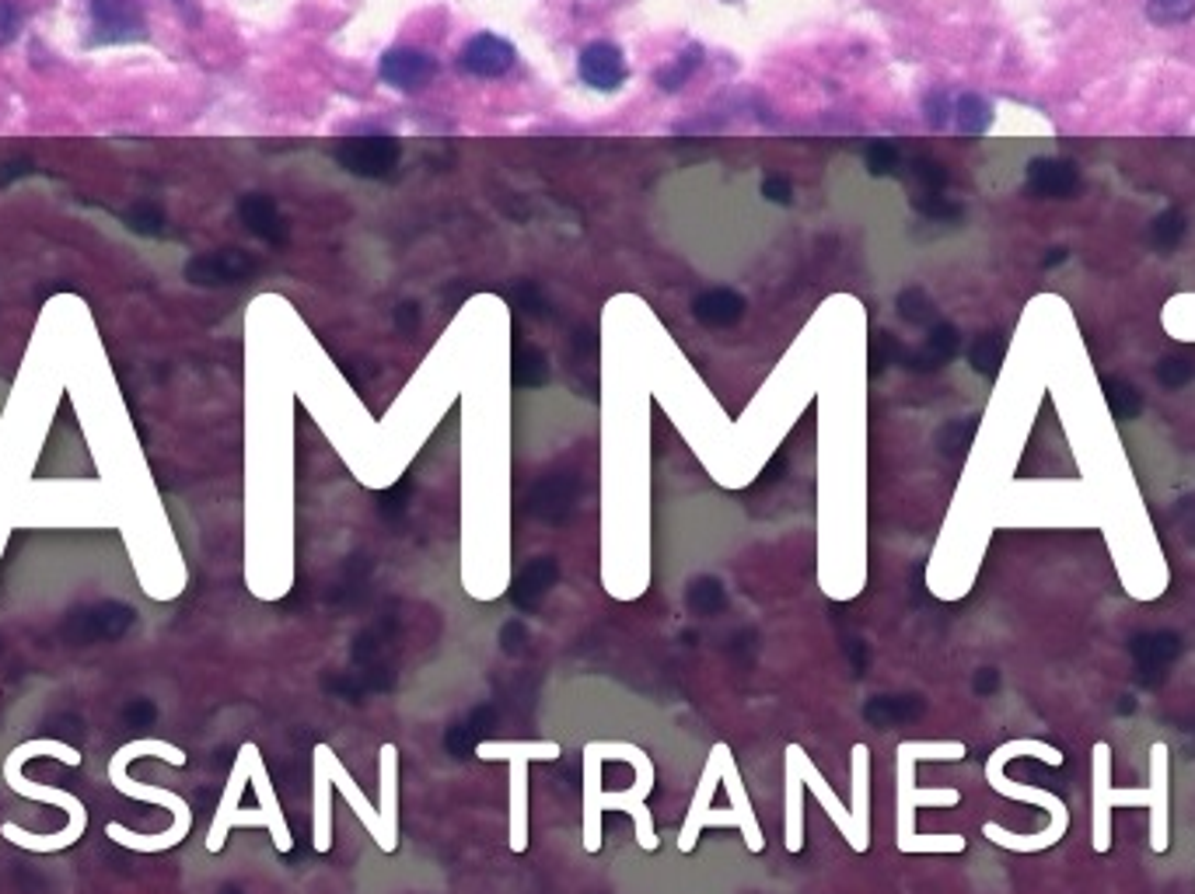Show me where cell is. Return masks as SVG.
I'll use <instances>...</instances> for the list:
<instances>
[{
	"label": "cell",
	"mask_w": 1195,
	"mask_h": 894,
	"mask_svg": "<svg viewBox=\"0 0 1195 894\" xmlns=\"http://www.w3.org/2000/svg\"><path fill=\"white\" fill-rule=\"evenodd\" d=\"M144 755L168 758V762H172V766H182V762H185V755H182L176 745H165V740H155V737L129 740V745H126V748H120V755L109 762V779H112V787H116L120 793H126V796H133V801H147V804H161V807H168V811H172V817H176V825H172V831H161V835H133V831H126L123 825H109V828H105V839L120 842V846H126V849H137V852H158V849H172V846H179V842L185 839V835L193 831V811H189V804L182 801V796L168 793V790L144 787V783H137V779H129L126 766L133 762V758H144Z\"/></svg>",
	"instance_id": "obj_1"
},
{
	"label": "cell",
	"mask_w": 1195,
	"mask_h": 894,
	"mask_svg": "<svg viewBox=\"0 0 1195 894\" xmlns=\"http://www.w3.org/2000/svg\"><path fill=\"white\" fill-rule=\"evenodd\" d=\"M40 755H53V758H60L64 766H81V755L74 751L70 745H64V740H29V745L14 748V751L8 755L4 779L11 783V790H14V793L32 796V801H49V804H56V807H64V811L70 814V825H67L64 831H56V835H25L22 828L4 825V835H8V839H11L14 846H22V849H32V852H53V849H67V846H74V842L81 839L84 828H88V811H84V804H81L74 793H67V790H49V787H35L32 779H25V776H22V766L29 762V758H40Z\"/></svg>",
	"instance_id": "obj_2"
},
{
	"label": "cell",
	"mask_w": 1195,
	"mask_h": 894,
	"mask_svg": "<svg viewBox=\"0 0 1195 894\" xmlns=\"http://www.w3.org/2000/svg\"><path fill=\"white\" fill-rule=\"evenodd\" d=\"M332 158L339 161V168H347L350 176L385 179V176H392L398 158H403V147H398V140H392V137H350L332 150Z\"/></svg>",
	"instance_id": "obj_3"
},
{
	"label": "cell",
	"mask_w": 1195,
	"mask_h": 894,
	"mask_svg": "<svg viewBox=\"0 0 1195 894\" xmlns=\"http://www.w3.org/2000/svg\"><path fill=\"white\" fill-rule=\"evenodd\" d=\"M377 78L395 91L416 94L438 78V56H430L427 49H416V46H392L382 53V60H377Z\"/></svg>",
	"instance_id": "obj_4"
},
{
	"label": "cell",
	"mask_w": 1195,
	"mask_h": 894,
	"mask_svg": "<svg viewBox=\"0 0 1195 894\" xmlns=\"http://www.w3.org/2000/svg\"><path fill=\"white\" fill-rule=\"evenodd\" d=\"M94 43L123 46L147 39V18L137 0H91Z\"/></svg>",
	"instance_id": "obj_5"
},
{
	"label": "cell",
	"mask_w": 1195,
	"mask_h": 894,
	"mask_svg": "<svg viewBox=\"0 0 1195 894\" xmlns=\"http://www.w3.org/2000/svg\"><path fill=\"white\" fill-rule=\"evenodd\" d=\"M256 273V259L241 249H217L203 252L185 262V280L196 287H232V283H245Z\"/></svg>",
	"instance_id": "obj_6"
},
{
	"label": "cell",
	"mask_w": 1195,
	"mask_h": 894,
	"mask_svg": "<svg viewBox=\"0 0 1195 894\" xmlns=\"http://www.w3.org/2000/svg\"><path fill=\"white\" fill-rule=\"evenodd\" d=\"M459 64L465 73H472V78H483V81H493V78H504V73L515 70L518 64V49L510 46L504 35H493V32H476L472 39L462 46L459 53Z\"/></svg>",
	"instance_id": "obj_7"
},
{
	"label": "cell",
	"mask_w": 1195,
	"mask_h": 894,
	"mask_svg": "<svg viewBox=\"0 0 1195 894\" xmlns=\"http://www.w3.org/2000/svg\"><path fill=\"white\" fill-rule=\"evenodd\" d=\"M577 78L591 88V91H605L612 94L625 84L630 78V67H625V53L616 43H587L577 56Z\"/></svg>",
	"instance_id": "obj_8"
},
{
	"label": "cell",
	"mask_w": 1195,
	"mask_h": 894,
	"mask_svg": "<svg viewBox=\"0 0 1195 894\" xmlns=\"http://www.w3.org/2000/svg\"><path fill=\"white\" fill-rule=\"evenodd\" d=\"M1129 650H1132V660H1136V678H1140V684H1147V689H1153V684H1161V678H1164V671L1171 668V664L1179 660L1182 636L1171 633V630L1140 633V636H1132Z\"/></svg>",
	"instance_id": "obj_9"
},
{
	"label": "cell",
	"mask_w": 1195,
	"mask_h": 894,
	"mask_svg": "<svg viewBox=\"0 0 1195 894\" xmlns=\"http://www.w3.org/2000/svg\"><path fill=\"white\" fill-rule=\"evenodd\" d=\"M1024 185L1038 200H1073L1080 189V168L1070 158H1031L1024 168Z\"/></svg>",
	"instance_id": "obj_10"
},
{
	"label": "cell",
	"mask_w": 1195,
	"mask_h": 894,
	"mask_svg": "<svg viewBox=\"0 0 1195 894\" xmlns=\"http://www.w3.org/2000/svg\"><path fill=\"white\" fill-rule=\"evenodd\" d=\"M577 497H580L577 475L560 472V475H549V479H542L536 489H531L528 510L542 521H566L577 507Z\"/></svg>",
	"instance_id": "obj_11"
},
{
	"label": "cell",
	"mask_w": 1195,
	"mask_h": 894,
	"mask_svg": "<svg viewBox=\"0 0 1195 894\" xmlns=\"http://www.w3.org/2000/svg\"><path fill=\"white\" fill-rule=\"evenodd\" d=\"M556 577H560V566H556L553 556L528 559L518 569L515 584H510V604L521 608V612H531V608H539L545 601V595L556 587Z\"/></svg>",
	"instance_id": "obj_12"
},
{
	"label": "cell",
	"mask_w": 1195,
	"mask_h": 894,
	"mask_svg": "<svg viewBox=\"0 0 1195 894\" xmlns=\"http://www.w3.org/2000/svg\"><path fill=\"white\" fill-rule=\"evenodd\" d=\"M748 301L731 287H710L692 301V315L707 329H731L745 318Z\"/></svg>",
	"instance_id": "obj_13"
},
{
	"label": "cell",
	"mask_w": 1195,
	"mask_h": 894,
	"mask_svg": "<svg viewBox=\"0 0 1195 894\" xmlns=\"http://www.w3.org/2000/svg\"><path fill=\"white\" fill-rule=\"evenodd\" d=\"M238 217H241V224L249 227V231H252L256 238H262L266 245H283V241H288V220H283L280 206H277L270 196H262V193H249V196H241V203H238Z\"/></svg>",
	"instance_id": "obj_14"
},
{
	"label": "cell",
	"mask_w": 1195,
	"mask_h": 894,
	"mask_svg": "<svg viewBox=\"0 0 1195 894\" xmlns=\"http://www.w3.org/2000/svg\"><path fill=\"white\" fill-rule=\"evenodd\" d=\"M961 350V336L958 329L951 326V321H934L923 339V347L916 353H905L902 364L913 367V371H937L944 367L947 360H955V353Z\"/></svg>",
	"instance_id": "obj_15"
},
{
	"label": "cell",
	"mask_w": 1195,
	"mask_h": 894,
	"mask_svg": "<svg viewBox=\"0 0 1195 894\" xmlns=\"http://www.w3.org/2000/svg\"><path fill=\"white\" fill-rule=\"evenodd\" d=\"M923 710H926L923 695H875V699H867L864 720L870 727L891 731V727L909 724V720H916Z\"/></svg>",
	"instance_id": "obj_16"
},
{
	"label": "cell",
	"mask_w": 1195,
	"mask_h": 894,
	"mask_svg": "<svg viewBox=\"0 0 1195 894\" xmlns=\"http://www.w3.org/2000/svg\"><path fill=\"white\" fill-rule=\"evenodd\" d=\"M489 720H493V713L486 706H476L469 716L454 720V724L448 727V734H444V748L454 758H469L472 751L483 745V737L489 731Z\"/></svg>",
	"instance_id": "obj_17"
},
{
	"label": "cell",
	"mask_w": 1195,
	"mask_h": 894,
	"mask_svg": "<svg viewBox=\"0 0 1195 894\" xmlns=\"http://www.w3.org/2000/svg\"><path fill=\"white\" fill-rule=\"evenodd\" d=\"M249 755H252V745H249V748H241L238 766H235V772H232V783H227V793H224V801H221V807H217L214 828H211V839H206V849H211V852H217V849L224 846V835H227V828H232V817H235L238 796H241V779H245V772H249Z\"/></svg>",
	"instance_id": "obj_18"
},
{
	"label": "cell",
	"mask_w": 1195,
	"mask_h": 894,
	"mask_svg": "<svg viewBox=\"0 0 1195 894\" xmlns=\"http://www.w3.org/2000/svg\"><path fill=\"white\" fill-rule=\"evenodd\" d=\"M955 126H958V133H965V137H982V133L993 126L990 99H982L976 91H965L955 102Z\"/></svg>",
	"instance_id": "obj_19"
},
{
	"label": "cell",
	"mask_w": 1195,
	"mask_h": 894,
	"mask_svg": "<svg viewBox=\"0 0 1195 894\" xmlns=\"http://www.w3.org/2000/svg\"><path fill=\"white\" fill-rule=\"evenodd\" d=\"M699 64H703V46L692 43V46L681 49L668 67H661L654 81H657V88L664 94H678L681 88L692 81V73L699 70Z\"/></svg>",
	"instance_id": "obj_20"
},
{
	"label": "cell",
	"mask_w": 1195,
	"mask_h": 894,
	"mask_svg": "<svg viewBox=\"0 0 1195 894\" xmlns=\"http://www.w3.org/2000/svg\"><path fill=\"white\" fill-rule=\"evenodd\" d=\"M724 601H728V595H724V584H720L717 577H696L689 587H686V604H689V612L692 615H699V619H707V615H717L720 612V608H724Z\"/></svg>",
	"instance_id": "obj_21"
},
{
	"label": "cell",
	"mask_w": 1195,
	"mask_h": 894,
	"mask_svg": "<svg viewBox=\"0 0 1195 894\" xmlns=\"http://www.w3.org/2000/svg\"><path fill=\"white\" fill-rule=\"evenodd\" d=\"M1105 403H1108L1115 420H1123V423L1136 420V416L1143 412V395L1136 385H1129L1126 377H1108V382H1105Z\"/></svg>",
	"instance_id": "obj_22"
},
{
	"label": "cell",
	"mask_w": 1195,
	"mask_h": 894,
	"mask_svg": "<svg viewBox=\"0 0 1195 894\" xmlns=\"http://www.w3.org/2000/svg\"><path fill=\"white\" fill-rule=\"evenodd\" d=\"M1003 357H1007V342H1003V336L1000 332H982L972 342V350H969V364L982 377H996Z\"/></svg>",
	"instance_id": "obj_23"
},
{
	"label": "cell",
	"mask_w": 1195,
	"mask_h": 894,
	"mask_svg": "<svg viewBox=\"0 0 1195 894\" xmlns=\"http://www.w3.org/2000/svg\"><path fill=\"white\" fill-rule=\"evenodd\" d=\"M976 427H979L976 416H965V420H947L937 430V451L944 454V459H961V454L969 451V444H972Z\"/></svg>",
	"instance_id": "obj_24"
},
{
	"label": "cell",
	"mask_w": 1195,
	"mask_h": 894,
	"mask_svg": "<svg viewBox=\"0 0 1195 894\" xmlns=\"http://www.w3.org/2000/svg\"><path fill=\"white\" fill-rule=\"evenodd\" d=\"M549 382V360L536 347H518L515 350V385L536 388Z\"/></svg>",
	"instance_id": "obj_25"
},
{
	"label": "cell",
	"mask_w": 1195,
	"mask_h": 894,
	"mask_svg": "<svg viewBox=\"0 0 1195 894\" xmlns=\"http://www.w3.org/2000/svg\"><path fill=\"white\" fill-rule=\"evenodd\" d=\"M1185 231H1188L1185 214H1182V211H1164V214H1157V217H1153V224H1150V241H1153L1161 252H1174V249H1179V245H1182Z\"/></svg>",
	"instance_id": "obj_26"
},
{
	"label": "cell",
	"mask_w": 1195,
	"mask_h": 894,
	"mask_svg": "<svg viewBox=\"0 0 1195 894\" xmlns=\"http://www.w3.org/2000/svg\"><path fill=\"white\" fill-rule=\"evenodd\" d=\"M1147 22L1157 29H1174L1195 18V0H1147Z\"/></svg>",
	"instance_id": "obj_27"
},
{
	"label": "cell",
	"mask_w": 1195,
	"mask_h": 894,
	"mask_svg": "<svg viewBox=\"0 0 1195 894\" xmlns=\"http://www.w3.org/2000/svg\"><path fill=\"white\" fill-rule=\"evenodd\" d=\"M899 315L909 321V326H934V301L926 297V291L920 287H905L899 294Z\"/></svg>",
	"instance_id": "obj_28"
},
{
	"label": "cell",
	"mask_w": 1195,
	"mask_h": 894,
	"mask_svg": "<svg viewBox=\"0 0 1195 894\" xmlns=\"http://www.w3.org/2000/svg\"><path fill=\"white\" fill-rule=\"evenodd\" d=\"M1195 377V360L1188 353H1168L1161 364H1157V382L1164 388H1185Z\"/></svg>",
	"instance_id": "obj_29"
},
{
	"label": "cell",
	"mask_w": 1195,
	"mask_h": 894,
	"mask_svg": "<svg viewBox=\"0 0 1195 894\" xmlns=\"http://www.w3.org/2000/svg\"><path fill=\"white\" fill-rule=\"evenodd\" d=\"M909 176L920 185V193H944L947 185V168L934 158H913L909 161Z\"/></svg>",
	"instance_id": "obj_30"
},
{
	"label": "cell",
	"mask_w": 1195,
	"mask_h": 894,
	"mask_svg": "<svg viewBox=\"0 0 1195 894\" xmlns=\"http://www.w3.org/2000/svg\"><path fill=\"white\" fill-rule=\"evenodd\" d=\"M923 120L934 129H947V123L955 120V102L944 88H934L923 94Z\"/></svg>",
	"instance_id": "obj_31"
},
{
	"label": "cell",
	"mask_w": 1195,
	"mask_h": 894,
	"mask_svg": "<svg viewBox=\"0 0 1195 894\" xmlns=\"http://www.w3.org/2000/svg\"><path fill=\"white\" fill-rule=\"evenodd\" d=\"M913 206H916L923 217H929V220H958L961 217V206L951 203L944 193H920L913 200Z\"/></svg>",
	"instance_id": "obj_32"
},
{
	"label": "cell",
	"mask_w": 1195,
	"mask_h": 894,
	"mask_svg": "<svg viewBox=\"0 0 1195 894\" xmlns=\"http://www.w3.org/2000/svg\"><path fill=\"white\" fill-rule=\"evenodd\" d=\"M126 224H129L137 235L155 238V235H161V231H165V214L158 211V206L140 203V206H133V211L126 214Z\"/></svg>",
	"instance_id": "obj_33"
},
{
	"label": "cell",
	"mask_w": 1195,
	"mask_h": 894,
	"mask_svg": "<svg viewBox=\"0 0 1195 894\" xmlns=\"http://www.w3.org/2000/svg\"><path fill=\"white\" fill-rule=\"evenodd\" d=\"M899 165H902V158H899V150L891 147V144L878 140V144H870V147H867V171H870V176L884 179V176H891V171H895Z\"/></svg>",
	"instance_id": "obj_34"
},
{
	"label": "cell",
	"mask_w": 1195,
	"mask_h": 894,
	"mask_svg": "<svg viewBox=\"0 0 1195 894\" xmlns=\"http://www.w3.org/2000/svg\"><path fill=\"white\" fill-rule=\"evenodd\" d=\"M899 360H905V350L899 347L895 336L881 329L875 336V347H870V364H875V371H884L888 364H899Z\"/></svg>",
	"instance_id": "obj_35"
},
{
	"label": "cell",
	"mask_w": 1195,
	"mask_h": 894,
	"mask_svg": "<svg viewBox=\"0 0 1195 894\" xmlns=\"http://www.w3.org/2000/svg\"><path fill=\"white\" fill-rule=\"evenodd\" d=\"M515 301H518L521 312L536 315V318H549V315H553V308H549V297L536 287V283H521V287L515 291Z\"/></svg>",
	"instance_id": "obj_36"
},
{
	"label": "cell",
	"mask_w": 1195,
	"mask_h": 894,
	"mask_svg": "<svg viewBox=\"0 0 1195 894\" xmlns=\"http://www.w3.org/2000/svg\"><path fill=\"white\" fill-rule=\"evenodd\" d=\"M22 29V8L14 0H0V46H8Z\"/></svg>",
	"instance_id": "obj_37"
},
{
	"label": "cell",
	"mask_w": 1195,
	"mask_h": 894,
	"mask_svg": "<svg viewBox=\"0 0 1195 894\" xmlns=\"http://www.w3.org/2000/svg\"><path fill=\"white\" fill-rule=\"evenodd\" d=\"M763 196L776 206H790L793 203V185L787 176H769L763 179Z\"/></svg>",
	"instance_id": "obj_38"
},
{
	"label": "cell",
	"mask_w": 1195,
	"mask_h": 894,
	"mask_svg": "<svg viewBox=\"0 0 1195 894\" xmlns=\"http://www.w3.org/2000/svg\"><path fill=\"white\" fill-rule=\"evenodd\" d=\"M525 640H528L525 622H507L500 630V646H504V654H510V657L525 650Z\"/></svg>",
	"instance_id": "obj_39"
},
{
	"label": "cell",
	"mask_w": 1195,
	"mask_h": 894,
	"mask_svg": "<svg viewBox=\"0 0 1195 894\" xmlns=\"http://www.w3.org/2000/svg\"><path fill=\"white\" fill-rule=\"evenodd\" d=\"M416 321H420V308H416L413 301H403V304H398V308H395V329H403V332H416Z\"/></svg>",
	"instance_id": "obj_40"
},
{
	"label": "cell",
	"mask_w": 1195,
	"mask_h": 894,
	"mask_svg": "<svg viewBox=\"0 0 1195 894\" xmlns=\"http://www.w3.org/2000/svg\"><path fill=\"white\" fill-rule=\"evenodd\" d=\"M976 692L979 695H990V692H996V684H1000V675L993 671V668H982V671H976Z\"/></svg>",
	"instance_id": "obj_41"
},
{
	"label": "cell",
	"mask_w": 1195,
	"mask_h": 894,
	"mask_svg": "<svg viewBox=\"0 0 1195 894\" xmlns=\"http://www.w3.org/2000/svg\"><path fill=\"white\" fill-rule=\"evenodd\" d=\"M1179 521H1182V528H1185V539H1188V542H1195V500H1185V503H1182Z\"/></svg>",
	"instance_id": "obj_42"
},
{
	"label": "cell",
	"mask_w": 1195,
	"mask_h": 894,
	"mask_svg": "<svg viewBox=\"0 0 1195 894\" xmlns=\"http://www.w3.org/2000/svg\"><path fill=\"white\" fill-rule=\"evenodd\" d=\"M29 171H32L29 161H11V165H4V171H0V185H8L18 176H29Z\"/></svg>",
	"instance_id": "obj_43"
},
{
	"label": "cell",
	"mask_w": 1195,
	"mask_h": 894,
	"mask_svg": "<svg viewBox=\"0 0 1195 894\" xmlns=\"http://www.w3.org/2000/svg\"><path fill=\"white\" fill-rule=\"evenodd\" d=\"M1067 259H1070V249H1062V245H1059V249H1049V256L1041 265H1046V270H1056V265H1062Z\"/></svg>",
	"instance_id": "obj_44"
},
{
	"label": "cell",
	"mask_w": 1195,
	"mask_h": 894,
	"mask_svg": "<svg viewBox=\"0 0 1195 894\" xmlns=\"http://www.w3.org/2000/svg\"><path fill=\"white\" fill-rule=\"evenodd\" d=\"M176 4H179V8H182V4H189V0H176Z\"/></svg>",
	"instance_id": "obj_45"
}]
</instances>
